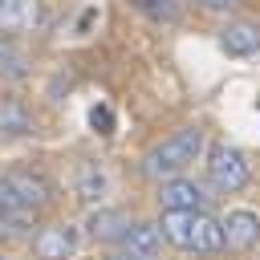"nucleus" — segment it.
Segmentation results:
<instances>
[{
	"label": "nucleus",
	"mask_w": 260,
	"mask_h": 260,
	"mask_svg": "<svg viewBox=\"0 0 260 260\" xmlns=\"http://www.w3.org/2000/svg\"><path fill=\"white\" fill-rule=\"evenodd\" d=\"M199 150H203V130H199V126H179L175 134H167V138L146 154L142 167H146V175H154V179H158V175H171V179H175V175H183V171L199 158Z\"/></svg>",
	"instance_id": "f257e3e1"
},
{
	"label": "nucleus",
	"mask_w": 260,
	"mask_h": 260,
	"mask_svg": "<svg viewBox=\"0 0 260 260\" xmlns=\"http://www.w3.org/2000/svg\"><path fill=\"white\" fill-rule=\"evenodd\" d=\"M207 179H211V187L223 191V195L240 191V187L248 183V158H244V150H236V146H228V142L211 146V154H207Z\"/></svg>",
	"instance_id": "f03ea898"
},
{
	"label": "nucleus",
	"mask_w": 260,
	"mask_h": 260,
	"mask_svg": "<svg viewBox=\"0 0 260 260\" xmlns=\"http://www.w3.org/2000/svg\"><path fill=\"white\" fill-rule=\"evenodd\" d=\"M0 183H4V187H8V191H12L32 215H41V211L53 203V187H49L41 175H32V171H8Z\"/></svg>",
	"instance_id": "7ed1b4c3"
},
{
	"label": "nucleus",
	"mask_w": 260,
	"mask_h": 260,
	"mask_svg": "<svg viewBox=\"0 0 260 260\" xmlns=\"http://www.w3.org/2000/svg\"><path fill=\"white\" fill-rule=\"evenodd\" d=\"M77 252V232L69 223H45L32 236V256L37 260H69Z\"/></svg>",
	"instance_id": "20e7f679"
},
{
	"label": "nucleus",
	"mask_w": 260,
	"mask_h": 260,
	"mask_svg": "<svg viewBox=\"0 0 260 260\" xmlns=\"http://www.w3.org/2000/svg\"><path fill=\"white\" fill-rule=\"evenodd\" d=\"M203 187L195 183V179H167L162 187H158V207L162 211H203Z\"/></svg>",
	"instance_id": "39448f33"
},
{
	"label": "nucleus",
	"mask_w": 260,
	"mask_h": 260,
	"mask_svg": "<svg viewBox=\"0 0 260 260\" xmlns=\"http://www.w3.org/2000/svg\"><path fill=\"white\" fill-rule=\"evenodd\" d=\"M134 228V219L122 211V207H98L89 219H85V232H89V240H98V244H122V236Z\"/></svg>",
	"instance_id": "423d86ee"
},
{
	"label": "nucleus",
	"mask_w": 260,
	"mask_h": 260,
	"mask_svg": "<svg viewBox=\"0 0 260 260\" xmlns=\"http://www.w3.org/2000/svg\"><path fill=\"white\" fill-rule=\"evenodd\" d=\"M219 223H223V248L248 252V248L260 244V215H256V211H232V215L219 219Z\"/></svg>",
	"instance_id": "0eeeda50"
},
{
	"label": "nucleus",
	"mask_w": 260,
	"mask_h": 260,
	"mask_svg": "<svg viewBox=\"0 0 260 260\" xmlns=\"http://www.w3.org/2000/svg\"><path fill=\"white\" fill-rule=\"evenodd\" d=\"M41 20V0H0V37H16L37 28Z\"/></svg>",
	"instance_id": "6e6552de"
},
{
	"label": "nucleus",
	"mask_w": 260,
	"mask_h": 260,
	"mask_svg": "<svg viewBox=\"0 0 260 260\" xmlns=\"http://www.w3.org/2000/svg\"><path fill=\"white\" fill-rule=\"evenodd\" d=\"M219 45L232 57H252V53H260V24H252V20H228L219 28Z\"/></svg>",
	"instance_id": "1a4fd4ad"
},
{
	"label": "nucleus",
	"mask_w": 260,
	"mask_h": 260,
	"mask_svg": "<svg viewBox=\"0 0 260 260\" xmlns=\"http://www.w3.org/2000/svg\"><path fill=\"white\" fill-rule=\"evenodd\" d=\"M223 248V223L207 211H195L191 219V248L187 252H199V256H215Z\"/></svg>",
	"instance_id": "9d476101"
},
{
	"label": "nucleus",
	"mask_w": 260,
	"mask_h": 260,
	"mask_svg": "<svg viewBox=\"0 0 260 260\" xmlns=\"http://www.w3.org/2000/svg\"><path fill=\"white\" fill-rule=\"evenodd\" d=\"M0 134L4 138H28L32 134V114L16 93H0Z\"/></svg>",
	"instance_id": "9b49d317"
},
{
	"label": "nucleus",
	"mask_w": 260,
	"mask_h": 260,
	"mask_svg": "<svg viewBox=\"0 0 260 260\" xmlns=\"http://www.w3.org/2000/svg\"><path fill=\"white\" fill-rule=\"evenodd\" d=\"M158 244H162L158 223H134V228L122 236V252H126L130 260H154V256H158Z\"/></svg>",
	"instance_id": "f8f14e48"
},
{
	"label": "nucleus",
	"mask_w": 260,
	"mask_h": 260,
	"mask_svg": "<svg viewBox=\"0 0 260 260\" xmlns=\"http://www.w3.org/2000/svg\"><path fill=\"white\" fill-rule=\"evenodd\" d=\"M191 219H195V211H162V219H158L162 240L187 252L191 248Z\"/></svg>",
	"instance_id": "ddd939ff"
},
{
	"label": "nucleus",
	"mask_w": 260,
	"mask_h": 260,
	"mask_svg": "<svg viewBox=\"0 0 260 260\" xmlns=\"http://www.w3.org/2000/svg\"><path fill=\"white\" fill-rule=\"evenodd\" d=\"M102 191H106V175L93 162H81V171H77V195L81 199H98Z\"/></svg>",
	"instance_id": "4468645a"
},
{
	"label": "nucleus",
	"mask_w": 260,
	"mask_h": 260,
	"mask_svg": "<svg viewBox=\"0 0 260 260\" xmlns=\"http://www.w3.org/2000/svg\"><path fill=\"white\" fill-rule=\"evenodd\" d=\"M28 69H24V57L12 49V45H4L0 41V77H12V81H20Z\"/></svg>",
	"instance_id": "2eb2a0df"
},
{
	"label": "nucleus",
	"mask_w": 260,
	"mask_h": 260,
	"mask_svg": "<svg viewBox=\"0 0 260 260\" xmlns=\"http://www.w3.org/2000/svg\"><path fill=\"white\" fill-rule=\"evenodd\" d=\"M0 203H4V207H8V211L20 219V223H32V219H37V215H32V211H28V207H24V203H20V199H16L8 187H4V183H0Z\"/></svg>",
	"instance_id": "dca6fc26"
},
{
	"label": "nucleus",
	"mask_w": 260,
	"mask_h": 260,
	"mask_svg": "<svg viewBox=\"0 0 260 260\" xmlns=\"http://www.w3.org/2000/svg\"><path fill=\"white\" fill-rule=\"evenodd\" d=\"M20 228H24V223H20V219H16V215H12V211L0 203V240H12Z\"/></svg>",
	"instance_id": "f3484780"
},
{
	"label": "nucleus",
	"mask_w": 260,
	"mask_h": 260,
	"mask_svg": "<svg viewBox=\"0 0 260 260\" xmlns=\"http://www.w3.org/2000/svg\"><path fill=\"white\" fill-rule=\"evenodd\" d=\"M89 122H93V126H102V134H110V110H93V114H89Z\"/></svg>",
	"instance_id": "a211bd4d"
},
{
	"label": "nucleus",
	"mask_w": 260,
	"mask_h": 260,
	"mask_svg": "<svg viewBox=\"0 0 260 260\" xmlns=\"http://www.w3.org/2000/svg\"><path fill=\"white\" fill-rule=\"evenodd\" d=\"M203 4H207V8H228L232 0H203Z\"/></svg>",
	"instance_id": "6ab92c4d"
},
{
	"label": "nucleus",
	"mask_w": 260,
	"mask_h": 260,
	"mask_svg": "<svg viewBox=\"0 0 260 260\" xmlns=\"http://www.w3.org/2000/svg\"><path fill=\"white\" fill-rule=\"evenodd\" d=\"M106 260H130V256H106Z\"/></svg>",
	"instance_id": "aec40b11"
},
{
	"label": "nucleus",
	"mask_w": 260,
	"mask_h": 260,
	"mask_svg": "<svg viewBox=\"0 0 260 260\" xmlns=\"http://www.w3.org/2000/svg\"><path fill=\"white\" fill-rule=\"evenodd\" d=\"M0 260H8V256H4V252H0Z\"/></svg>",
	"instance_id": "412c9836"
}]
</instances>
